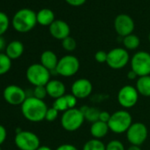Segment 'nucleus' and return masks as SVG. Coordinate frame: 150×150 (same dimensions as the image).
I'll return each mask as SVG.
<instances>
[{
    "label": "nucleus",
    "mask_w": 150,
    "mask_h": 150,
    "mask_svg": "<svg viewBox=\"0 0 150 150\" xmlns=\"http://www.w3.org/2000/svg\"><path fill=\"white\" fill-rule=\"evenodd\" d=\"M132 117L131 114L125 110H117L114 113H112L110 121L108 122L110 131L118 134L126 132L132 125Z\"/></svg>",
    "instance_id": "7ed1b4c3"
},
{
    "label": "nucleus",
    "mask_w": 150,
    "mask_h": 150,
    "mask_svg": "<svg viewBox=\"0 0 150 150\" xmlns=\"http://www.w3.org/2000/svg\"><path fill=\"white\" fill-rule=\"evenodd\" d=\"M14 143L20 150H37L40 146V139L32 132L21 131L16 133Z\"/></svg>",
    "instance_id": "6e6552de"
},
{
    "label": "nucleus",
    "mask_w": 150,
    "mask_h": 150,
    "mask_svg": "<svg viewBox=\"0 0 150 150\" xmlns=\"http://www.w3.org/2000/svg\"><path fill=\"white\" fill-rule=\"evenodd\" d=\"M57 56L52 50H45L42 53L40 57V64H42L46 69H48L50 72L56 71L57 63H58Z\"/></svg>",
    "instance_id": "f3484780"
},
{
    "label": "nucleus",
    "mask_w": 150,
    "mask_h": 150,
    "mask_svg": "<svg viewBox=\"0 0 150 150\" xmlns=\"http://www.w3.org/2000/svg\"><path fill=\"white\" fill-rule=\"evenodd\" d=\"M62 47L66 51L71 52V51H73L75 49H76L77 42H76V41H75L74 38H72L71 36H68V37H66L65 39H64L62 41Z\"/></svg>",
    "instance_id": "bb28decb"
},
{
    "label": "nucleus",
    "mask_w": 150,
    "mask_h": 150,
    "mask_svg": "<svg viewBox=\"0 0 150 150\" xmlns=\"http://www.w3.org/2000/svg\"><path fill=\"white\" fill-rule=\"evenodd\" d=\"M56 150H79V149L71 144H63L57 146Z\"/></svg>",
    "instance_id": "e433bc0d"
},
{
    "label": "nucleus",
    "mask_w": 150,
    "mask_h": 150,
    "mask_svg": "<svg viewBox=\"0 0 150 150\" xmlns=\"http://www.w3.org/2000/svg\"><path fill=\"white\" fill-rule=\"evenodd\" d=\"M54 109H56L58 112L59 111H66L67 110H69L68 105H67V102L64 98V96L62 97H59L57 99H55L54 103H53V106Z\"/></svg>",
    "instance_id": "cd10ccee"
},
{
    "label": "nucleus",
    "mask_w": 150,
    "mask_h": 150,
    "mask_svg": "<svg viewBox=\"0 0 150 150\" xmlns=\"http://www.w3.org/2000/svg\"><path fill=\"white\" fill-rule=\"evenodd\" d=\"M106 150H125V148L120 140L112 139L106 145Z\"/></svg>",
    "instance_id": "c85d7f7f"
},
{
    "label": "nucleus",
    "mask_w": 150,
    "mask_h": 150,
    "mask_svg": "<svg viewBox=\"0 0 150 150\" xmlns=\"http://www.w3.org/2000/svg\"><path fill=\"white\" fill-rule=\"evenodd\" d=\"M36 20L38 24L50 27L55 21V14L52 10L43 8L36 13Z\"/></svg>",
    "instance_id": "aec40b11"
},
{
    "label": "nucleus",
    "mask_w": 150,
    "mask_h": 150,
    "mask_svg": "<svg viewBox=\"0 0 150 150\" xmlns=\"http://www.w3.org/2000/svg\"><path fill=\"white\" fill-rule=\"evenodd\" d=\"M80 66V61L76 57L65 55L58 60L56 73L63 77H71L79 71Z\"/></svg>",
    "instance_id": "423d86ee"
},
{
    "label": "nucleus",
    "mask_w": 150,
    "mask_h": 150,
    "mask_svg": "<svg viewBox=\"0 0 150 150\" xmlns=\"http://www.w3.org/2000/svg\"><path fill=\"white\" fill-rule=\"evenodd\" d=\"M37 150H52V149L48 146H40Z\"/></svg>",
    "instance_id": "a19ab883"
},
{
    "label": "nucleus",
    "mask_w": 150,
    "mask_h": 150,
    "mask_svg": "<svg viewBox=\"0 0 150 150\" xmlns=\"http://www.w3.org/2000/svg\"><path fill=\"white\" fill-rule=\"evenodd\" d=\"M0 150H2V149H1V146H0Z\"/></svg>",
    "instance_id": "37998d69"
},
{
    "label": "nucleus",
    "mask_w": 150,
    "mask_h": 150,
    "mask_svg": "<svg viewBox=\"0 0 150 150\" xmlns=\"http://www.w3.org/2000/svg\"><path fill=\"white\" fill-rule=\"evenodd\" d=\"M50 71L41 64L29 65L26 71V77L30 84L35 87L46 86L50 81Z\"/></svg>",
    "instance_id": "20e7f679"
},
{
    "label": "nucleus",
    "mask_w": 150,
    "mask_h": 150,
    "mask_svg": "<svg viewBox=\"0 0 150 150\" xmlns=\"http://www.w3.org/2000/svg\"><path fill=\"white\" fill-rule=\"evenodd\" d=\"M37 24L36 13L28 8H22L15 13L12 20L13 28L19 33H28Z\"/></svg>",
    "instance_id": "f03ea898"
},
{
    "label": "nucleus",
    "mask_w": 150,
    "mask_h": 150,
    "mask_svg": "<svg viewBox=\"0 0 150 150\" xmlns=\"http://www.w3.org/2000/svg\"><path fill=\"white\" fill-rule=\"evenodd\" d=\"M110 116H111V114H110L108 111L103 110V111H101V113H100L99 120L102 121V122H104V123H107V124H108V122L110 121Z\"/></svg>",
    "instance_id": "c9c22d12"
},
{
    "label": "nucleus",
    "mask_w": 150,
    "mask_h": 150,
    "mask_svg": "<svg viewBox=\"0 0 150 150\" xmlns=\"http://www.w3.org/2000/svg\"><path fill=\"white\" fill-rule=\"evenodd\" d=\"M139 95L150 97V75L139 77L135 86Z\"/></svg>",
    "instance_id": "412c9836"
},
{
    "label": "nucleus",
    "mask_w": 150,
    "mask_h": 150,
    "mask_svg": "<svg viewBox=\"0 0 150 150\" xmlns=\"http://www.w3.org/2000/svg\"><path fill=\"white\" fill-rule=\"evenodd\" d=\"M87 0H65V2L71 6H75V7H78V6H81L86 3Z\"/></svg>",
    "instance_id": "f704fd0d"
},
{
    "label": "nucleus",
    "mask_w": 150,
    "mask_h": 150,
    "mask_svg": "<svg viewBox=\"0 0 150 150\" xmlns=\"http://www.w3.org/2000/svg\"><path fill=\"white\" fill-rule=\"evenodd\" d=\"M114 28L118 35L125 37L132 34L135 25L133 20L127 14H119L114 21Z\"/></svg>",
    "instance_id": "ddd939ff"
},
{
    "label": "nucleus",
    "mask_w": 150,
    "mask_h": 150,
    "mask_svg": "<svg viewBox=\"0 0 150 150\" xmlns=\"http://www.w3.org/2000/svg\"><path fill=\"white\" fill-rule=\"evenodd\" d=\"M148 40H149V42H150V33H149V35H148Z\"/></svg>",
    "instance_id": "79ce46f5"
},
{
    "label": "nucleus",
    "mask_w": 150,
    "mask_h": 150,
    "mask_svg": "<svg viewBox=\"0 0 150 150\" xmlns=\"http://www.w3.org/2000/svg\"><path fill=\"white\" fill-rule=\"evenodd\" d=\"M3 96L6 103L11 105H21L27 99V94L23 88L17 85L7 86L3 92Z\"/></svg>",
    "instance_id": "f8f14e48"
},
{
    "label": "nucleus",
    "mask_w": 150,
    "mask_h": 150,
    "mask_svg": "<svg viewBox=\"0 0 150 150\" xmlns=\"http://www.w3.org/2000/svg\"><path fill=\"white\" fill-rule=\"evenodd\" d=\"M24 52V45L20 41H13L9 42L6 48V54L11 60L20 58Z\"/></svg>",
    "instance_id": "a211bd4d"
},
{
    "label": "nucleus",
    "mask_w": 150,
    "mask_h": 150,
    "mask_svg": "<svg viewBox=\"0 0 150 150\" xmlns=\"http://www.w3.org/2000/svg\"><path fill=\"white\" fill-rule=\"evenodd\" d=\"M126 150H141L139 146H134V145H131Z\"/></svg>",
    "instance_id": "ea45409f"
},
{
    "label": "nucleus",
    "mask_w": 150,
    "mask_h": 150,
    "mask_svg": "<svg viewBox=\"0 0 150 150\" xmlns=\"http://www.w3.org/2000/svg\"><path fill=\"white\" fill-rule=\"evenodd\" d=\"M123 44H124L125 50H136L139 48V46L140 44V41H139V38L136 35L131 34V35L124 37Z\"/></svg>",
    "instance_id": "5701e85b"
},
{
    "label": "nucleus",
    "mask_w": 150,
    "mask_h": 150,
    "mask_svg": "<svg viewBox=\"0 0 150 150\" xmlns=\"http://www.w3.org/2000/svg\"><path fill=\"white\" fill-rule=\"evenodd\" d=\"M45 87L48 96L51 98L57 99L65 95V86L60 81L50 80Z\"/></svg>",
    "instance_id": "dca6fc26"
},
{
    "label": "nucleus",
    "mask_w": 150,
    "mask_h": 150,
    "mask_svg": "<svg viewBox=\"0 0 150 150\" xmlns=\"http://www.w3.org/2000/svg\"><path fill=\"white\" fill-rule=\"evenodd\" d=\"M110 128L107 123L102 122L100 120L93 123L90 127V133L94 139H101L104 138L109 132Z\"/></svg>",
    "instance_id": "6ab92c4d"
},
{
    "label": "nucleus",
    "mask_w": 150,
    "mask_h": 150,
    "mask_svg": "<svg viewBox=\"0 0 150 150\" xmlns=\"http://www.w3.org/2000/svg\"><path fill=\"white\" fill-rule=\"evenodd\" d=\"M47 110L48 107L44 101L34 96L27 97L25 102L21 104V113L23 117L34 123L44 120Z\"/></svg>",
    "instance_id": "f257e3e1"
},
{
    "label": "nucleus",
    "mask_w": 150,
    "mask_h": 150,
    "mask_svg": "<svg viewBox=\"0 0 150 150\" xmlns=\"http://www.w3.org/2000/svg\"><path fill=\"white\" fill-rule=\"evenodd\" d=\"M10 26V20L6 13L0 11V36H3L4 34L8 30Z\"/></svg>",
    "instance_id": "a878e982"
},
{
    "label": "nucleus",
    "mask_w": 150,
    "mask_h": 150,
    "mask_svg": "<svg viewBox=\"0 0 150 150\" xmlns=\"http://www.w3.org/2000/svg\"><path fill=\"white\" fill-rule=\"evenodd\" d=\"M71 94L78 99H84L88 97L93 91V85L88 79H79L75 81L71 88Z\"/></svg>",
    "instance_id": "4468645a"
},
{
    "label": "nucleus",
    "mask_w": 150,
    "mask_h": 150,
    "mask_svg": "<svg viewBox=\"0 0 150 150\" xmlns=\"http://www.w3.org/2000/svg\"><path fill=\"white\" fill-rule=\"evenodd\" d=\"M58 116V111L52 108H48V110L46 112V116H45V120H47L48 122H53L57 118Z\"/></svg>",
    "instance_id": "7c9ffc66"
},
{
    "label": "nucleus",
    "mask_w": 150,
    "mask_h": 150,
    "mask_svg": "<svg viewBox=\"0 0 150 150\" xmlns=\"http://www.w3.org/2000/svg\"><path fill=\"white\" fill-rule=\"evenodd\" d=\"M85 121V117L80 109H69L61 117V125L67 132L79 130Z\"/></svg>",
    "instance_id": "39448f33"
},
{
    "label": "nucleus",
    "mask_w": 150,
    "mask_h": 150,
    "mask_svg": "<svg viewBox=\"0 0 150 150\" xmlns=\"http://www.w3.org/2000/svg\"><path fill=\"white\" fill-rule=\"evenodd\" d=\"M139 93L135 87L125 85L117 93V102L125 109H130L136 105L139 100Z\"/></svg>",
    "instance_id": "9d476101"
},
{
    "label": "nucleus",
    "mask_w": 150,
    "mask_h": 150,
    "mask_svg": "<svg viewBox=\"0 0 150 150\" xmlns=\"http://www.w3.org/2000/svg\"><path fill=\"white\" fill-rule=\"evenodd\" d=\"M148 135V131L146 126L140 123L136 122L132 123L130 128L126 132V138L131 145L134 146H140L142 145Z\"/></svg>",
    "instance_id": "9b49d317"
},
{
    "label": "nucleus",
    "mask_w": 150,
    "mask_h": 150,
    "mask_svg": "<svg viewBox=\"0 0 150 150\" xmlns=\"http://www.w3.org/2000/svg\"><path fill=\"white\" fill-rule=\"evenodd\" d=\"M12 67V60L6 53H0V75L7 73Z\"/></svg>",
    "instance_id": "393cba45"
},
{
    "label": "nucleus",
    "mask_w": 150,
    "mask_h": 150,
    "mask_svg": "<svg viewBox=\"0 0 150 150\" xmlns=\"http://www.w3.org/2000/svg\"><path fill=\"white\" fill-rule=\"evenodd\" d=\"M80 110L83 113V115L85 117V120H87L92 124L99 120L101 110H99L98 109L89 107V106H82Z\"/></svg>",
    "instance_id": "4be33fe9"
},
{
    "label": "nucleus",
    "mask_w": 150,
    "mask_h": 150,
    "mask_svg": "<svg viewBox=\"0 0 150 150\" xmlns=\"http://www.w3.org/2000/svg\"><path fill=\"white\" fill-rule=\"evenodd\" d=\"M7 137V132L4 125H0V146H1L6 139Z\"/></svg>",
    "instance_id": "72a5a7b5"
},
{
    "label": "nucleus",
    "mask_w": 150,
    "mask_h": 150,
    "mask_svg": "<svg viewBox=\"0 0 150 150\" xmlns=\"http://www.w3.org/2000/svg\"><path fill=\"white\" fill-rule=\"evenodd\" d=\"M82 150H106V145L101 139L93 138L84 144Z\"/></svg>",
    "instance_id": "b1692460"
},
{
    "label": "nucleus",
    "mask_w": 150,
    "mask_h": 150,
    "mask_svg": "<svg viewBox=\"0 0 150 150\" xmlns=\"http://www.w3.org/2000/svg\"><path fill=\"white\" fill-rule=\"evenodd\" d=\"M64 98L67 102V105L69 109H74L75 106L77 105L78 103V98L75 97L72 94H67L64 95Z\"/></svg>",
    "instance_id": "2f4dec72"
},
{
    "label": "nucleus",
    "mask_w": 150,
    "mask_h": 150,
    "mask_svg": "<svg viewBox=\"0 0 150 150\" xmlns=\"http://www.w3.org/2000/svg\"><path fill=\"white\" fill-rule=\"evenodd\" d=\"M131 70L138 77L150 75V54L146 51H138L131 58Z\"/></svg>",
    "instance_id": "0eeeda50"
},
{
    "label": "nucleus",
    "mask_w": 150,
    "mask_h": 150,
    "mask_svg": "<svg viewBox=\"0 0 150 150\" xmlns=\"http://www.w3.org/2000/svg\"><path fill=\"white\" fill-rule=\"evenodd\" d=\"M107 57H108V53L104 50H98L96 55H95V59L96 62L100 63V64H103L107 62Z\"/></svg>",
    "instance_id": "473e14b6"
},
{
    "label": "nucleus",
    "mask_w": 150,
    "mask_h": 150,
    "mask_svg": "<svg viewBox=\"0 0 150 150\" xmlns=\"http://www.w3.org/2000/svg\"><path fill=\"white\" fill-rule=\"evenodd\" d=\"M34 97L40 99V100H43L47 96V90H46V87L45 86H38V87H35L34 88Z\"/></svg>",
    "instance_id": "c756f323"
},
{
    "label": "nucleus",
    "mask_w": 150,
    "mask_h": 150,
    "mask_svg": "<svg viewBox=\"0 0 150 150\" xmlns=\"http://www.w3.org/2000/svg\"><path fill=\"white\" fill-rule=\"evenodd\" d=\"M137 77H138V76H137V74H136L132 70H130V71H128V73H127V78H128L129 80H135ZM138 78H139V77H138Z\"/></svg>",
    "instance_id": "58836bf2"
},
{
    "label": "nucleus",
    "mask_w": 150,
    "mask_h": 150,
    "mask_svg": "<svg viewBox=\"0 0 150 150\" xmlns=\"http://www.w3.org/2000/svg\"><path fill=\"white\" fill-rule=\"evenodd\" d=\"M6 40L3 36H0V53H1L2 50H6Z\"/></svg>",
    "instance_id": "4c0bfd02"
},
{
    "label": "nucleus",
    "mask_w": 150,
    "mask_h": 150,
    "mask_svg": "<svg viewBox=\"0 0 150 150\" xmlns=\"http://www.w3.org/2000/svg\"><path fill=\"white\" fill-rule=\"evenodd\" d=\"M49 30L52 37L61 41L70 36L71 33L69 25L62 20H55V21L49 27Z\"/></svg>",
    "instance_id": "2eb2a0df"
},
{
    "label": "nucleus",
    "mask_w": 150,
    "mask_h": 150,
    "mask_svg": "<svg viewBox=\"0 0 150 150\" xmlns=\"http://www.w3.org/2000/svg\"><path fill=\"white\" fill-rule=\"evenodd\" d=\"M130 61V56L127 50L124 48H114L108 52L107 64L114 70H119L125 67Z\"/></svg>",
    "instance_id": "1a4fd4ad"
}]
</instances>
